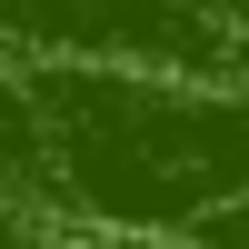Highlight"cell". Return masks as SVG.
Masks as SVG:
<instances>
[{"label":"cell","instance_id":"obj_1","mask_svg":"<svg viewBox=\"0 0 249 249\" xmlns=\"http://www.w3.org/2000/svg\"><path fill=\"white\" fill-rule=\"evenodd\" d=\"M219 10V40H230V70L249 80V0H210Z\"/></svg>","mask_w":249,"mask_h":249}]
</instances>
